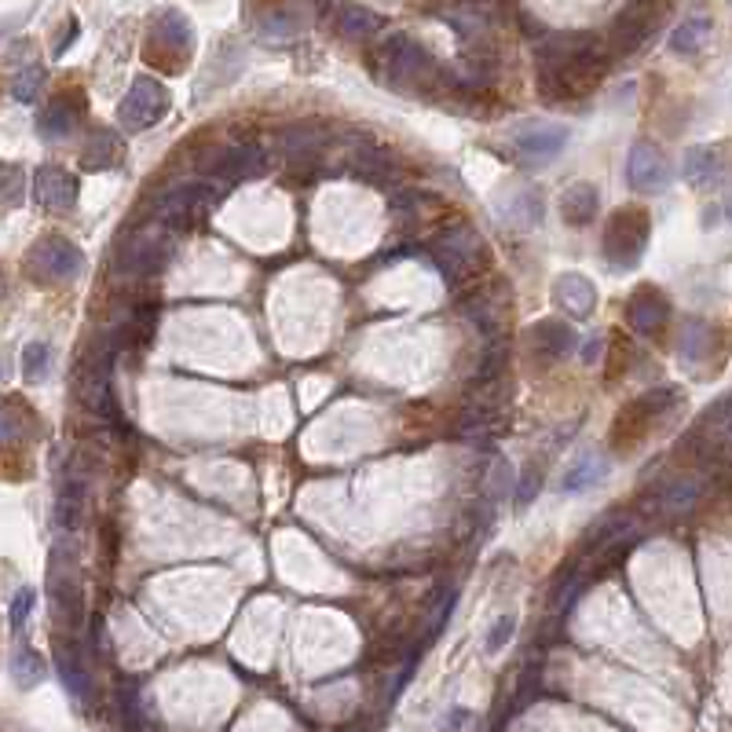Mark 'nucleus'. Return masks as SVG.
<instances>
[{
	"label": "nucleus",
	"mask_w": 732,
	"mask_h": 732,
	"mask_svg": "<svg viewBox=\"0 0 732 732\" xmlns=\"http://www.w3.org/2000/svg\"><path fill=\"white\" fill-rule=\"evenodd\" d=\"M29 429H34V418H29V407L19 404V399H8V404H0V443L4 447H19Z\"/></svg>",
	"instance_id": "nucleus-29"
},
{
	"label": "nucleus",
	"mask_w": 732,
	"mask_h": 732,
	"mask_svg": "<svg viewBox=\"0 0 732 732\" xmlns=\"http://www.w3.org/2000/svg\"><path fill=\"white\" fill-rule=\"evenodd\" d=\"M597 352H601V341L586 345V356H583V359H586V363H597V359H601V356H597Z\"/></svg>",
	"instance_id": "nucleus-45"
},
{
	"label": "nucleus",
	"mask_w": 732,
	"mask_h": 732,
	"mask_svg": "<svg viewBox=\"0 0 732 732\" xmlns=\"http://www.w3.org/2000/svg\"><path fill=\"white\" fill-rule=\"evenodd\" d=\"M677 352H682V359L688 367H696L699 359L710 356V326L707 323H685L682 329H677Z\"/></svg>",
	"instance_id": "nucleus-31"
},
{
	"label": "nucleus",
	"mask_w": 732,
	"mask_h": 732,
	"mask_svg": "<svg viewBox=\"0 0 732 732\" xmlns=\"http://www.w3.org/2000/svg\"><path fill=\"white\" fill-rule=\"evenodd\" d=\"M597 209H601V191L593 188V183H572L568 191H564L561 199V216L564 224H572V228H586V224L593 220Z\"/></svg>",
	"instance_id": "nucleus-24"
},
{
	"label": "nucleus",
	"mask_w": 732,
	"mask_h": 732,
	"mask_svg": "<svg viewBox=\"0 0 732 732\" xmlns=\"http://www.w3.org/2000/svg\"><path fill=\"white\" fill-rule=\"evenodd\" d=\"M348 161H352V169L359 172V177L374 180V183H385L392 172H396V158L385 151V147H352V154H348Z\"/></svg>",
	"instance_id": "nucleus-27"
},
{
	"label": "nucleus",
	"mask_w": 732,
	"mask_h": 732,
	"mask_svg": "<svg viewBox=\"0 0 732 732\" xmlns=\"http://www.w3.org/2000/svg\"><path fill=\"white\" fill-rule=\"evenodd\" d=\"M381 26H385V19L374 15V12H367V8H359V4L345 8L341 19H337V29H341L348 40H363L370 34H377Z\"/></svg>",
	"instance_id": "nucleus-33"
},
{
	"label": "nucleus",
	"mask_w": 732,
	"mask_h": 732,
	"mask_svg": "<svg viewBox=\"0 0 732 732\" xmlns=\"http://www.w3.org/2000/svg\"><path fill=\"white\" fill-rule=\"evenodd\" d=\"M85 115H88L85 96H81V92H63V96L51 99L45 107V115H40L37 129H40V136H45V140H67V136H74V132H77V125L85 121Z\"/></svg>",
	"instance_id": "nucleus-17"
},
{
	"label": "nucleus",
	"mask_w": 732,
	"mask_h": 732,
	"mask_svg": "<svg viewBox=\"0 0 732 732\" xmlns=\"http://www.w3.org/2000/svg\"><path fill=\"white\" fill-rule=\"evenodd\" d=\"M517 634V619L513 615H502L499 623L491 626V634H488V652H502L505 645H509V637Z\"/></svg>",
	"instance_id": "nucleus-41"
},
{
	"label": "nucleus",
	"mask_w": 732,
	"mask_h": 732,
	"mask_svg": "<svg viewBox=\"0 0 732 732\" xmlns=\"http://www.w3.org/2000/svg\"><path fill=\"white\" fill-rule=\"evenodd\" d=\"M564 143H568V129L564 125H524L513 136V151H517V161L524 169H542L564 151Z\"/></svg>",
	"instance_id": "nucleus-13"
},
{
	"label": "nucleus",
	"mask_w": 732,
	"mask_h": 732,
	"mask_svg": "<svg viewBox=\"0 0 732 732\" xmlns=\"http://www.w3.org/2000/svg\"><path fill=\"white\" fill-rule=\"evenodd\" d=\"M513 209L517 213H505V220H517L520 228H535V224L542 220V199L539 191H524L517 202H513Z\"/></svg>",
	"instance_id": "nucleus-39"
},
{
	"label": "nucleus",
	"mask_w": 732,
	"mask_h": 732,
	"mask_svg": "<svg viewBox=\"0 0 732 732\" xmlns=\"http://www.w3.org/2000/svg\"><path fill=\"white\" fill-rule=\"evenodd\" d=\"M682 172L693 188H715V183H721V177H725V158H721L718 147H693L685 154Z\"/></svg>",
	"instance_id": "nucleus-23"
},
{
	"label": "nucleus",
	"mask_w": 732,
	"mask_h": 732,
	"mask_svg": "<svg viewBox=\"0 0 732 732\" xmlns=\"http://www.w3.org/2000/svg\"><path fill=\"white\" fill-rule=\"evenodd\" d=\"M172 253H177V239H172V231H132L125 239L118 242L115 250V272L118 275H129V278H147V275H158L165 264L172 261Z\"/></svg>",
	"instance_id": "nucleus-5"
},
{
	"label": "nucleus",
	"mask_w": 732,
	"mask_h": 732,
	"mask_svg": "<svg viewBox=\"0 0 732 732\" xmlns=\"http://www.w3.org/2000/svg\"><path fill=\"white\" fill-rule=\"evenodd\" d=\"M34 590H19L15 593V601H12V612H8V619H12V631H23L26 626V619H29V612H34Z\"/></svg>",
	"instance_id": "nucleus-43"
},
{
	"label": "nucleus",
	"mask_w": 732,
	"mask_h": 732,
	"mask_svg": "<svg viewBox=\"0 0 732 732\" xmlns=\"http://www.w3.org/2000/svg\"><path fill=\"white\" fill-rule=\"evenodd\" d=\"M191 51H194V26L180 8H165V12L154 15L147 48H143L147 63L161 70H180L183 59H191Z\"/></svg>",
	"instance_id": "nucleus-4"
},
{
	"label": "nucleus",
	"mask_w": 732,
	"mask_h": 732,
	"mask_svg": "<svg viewBox=\"0 0 732 732\" xmlns=\"http://www.w3.org/2000/svg\"><path fill=\"white\" fill-rule=\"evenodd\" d=\"M4 290H8V286H4V275H0V301H4Z\"/></svg>",
	"instance_id": "nucleus-47"
},
{
	"label": "nucleus",
	"mask_w": 732,
	"mask_h": 732,
	"mask_svg": "<svg viewBox=\"0 0 732 732\" xmlns=\"http://www.w3.org/2000/svg\"><path fill=\"white\" fill-rule=\"evenodd\" d=\"M121 704H125V707H121V710H125V718H121V721H125V725H132V729L143 725V718L136 715V710H140V688H136V682H121Z\"/></svg>",
	"instance_id": "nucleus-42"
},
{
	"label": "nucleus",
	"mask_w": 732,
	"mask_h": 732,
	"mask_svg": "<svg viewBox=\"0 0 732 732\" xmlns=\"http://www.w3.org/2000/svg\"><path fill=\"white\" fill-rule=\"evenodd\" d=\"M12 677H15V685H19V688H34V685H40V682H45V677H48L45 656H37L29 645H19L15 652H12Z\"/></svg>",
	"instance_id": "nucleus-30"
},
{
	"label": "nucleus",
	"mask_w": 732,
	"mask_h": 732,
	"mask_svg": "<svg viewBox=\"0 0 732 732\" xmlns=\"http://www.w3.org/2000/svg\"><path fill=\"white\" fill-rule=\"evenodd\" d=\"M608 469H612V466H608L604 455H597V451H586V455L561 477V491H568V494L590 491V488H597V483L608 477Z\"/></svg>",
	"instance_id": "nucleus-26"
},
{
	"label": "nucleus",
	"mask_w": 732,
	"mask_h": 732,
	"mask_svg": "<svg viewBox=\"0 0 732 732\" xmlns=\"http://www.w3.org/2000/svg\"><path fill=\"white\" fill-rule=\"evenodd\" d=\"M667 323H670V301L656 286H641V290L631 297V304H626V326H631L637 337H659Z\"/></svg>",
	"instance_id": "nucleus-16"
},
{
	"label": "nucleus",
	"mask_w": 732,
	"mask_h": 732,
	"mask_svg": "<svg viewBox=\"0 0 732 732\" xmlns=\"http://www.w3.org/2000/svg\"><path fill=\"white\" fill-rule=\"evenodd\" d=\"M125 158V143H121L118 132L110 129H96L85 143V154H81V169L85 172H103L115 169V165Z\"/></svg>",
	"instance_id": "nucleus-22"
},
{
	"label": "nucleus",
	"mask_w": 732,
	"mask_h": 732,
	"mask_svg": "<svg viewBox=\"0 0 732 732\" xmlns=\"http://www.w3.org/2000/svg\"><path fill=\"white\" fill-rule=\"evenodd\" d=\"M381 63H385V85L396 88L399 96H425V92H440L451 85L447 70L404 34H392L385 40Z\"/></svg>",
	"instance_id": "nucleus-2"
},
{
	"label": "nucleus",
	"mask_w": 732,
	"mask_h": 732,
	"mask_svg": "<svg viewBox=\"0 0 732 732\" xmlns=\"http://www.w3.org/2000/svg\"><path fill=\"white\" fill-rule=\"evenodd\" d=\"M604 56L590 34H550L539 45V92L545 103L586 96L601 85Z\"/></svg>",
	"instance_id": "nucleus-1"
},
{
	"label": "nucleus",
	"mask_w": 732,
	"mask_h": 732,
	"mask_svg": "<svg viewBox=\"0 0 732 732\" xmlns=\"http://www.w3.org/2000/svg\"><path fill=\"white\" fill-rule=\"evenodd\" d=\"M23 191H26L23 165L4 161L0 165V209H15V205H23Z\"/></svg>",
	"instance_id": "nucleus-35"
},
{
	"label": "nucleus",
	"mask_w": 732,
	"mask_h": 732,
	"mask_svg": "<svg viewBox=\"0 0 732 732\" xmlns=\"http://www.w3.org/2000/svg\"><path fill=\"white\" fill-rule=\"evenodd\" d=\"M216 202V191L209 183H183V188H172L169 194H161L158 205H154V220L161 228H169L172 235L188 231L209 213V205Z\"/></svg>",
	"instance_id": "nucleus-10"
},
{
	"label": "nucleus",
	"mask_w": 732,
	"mask_h": 732,
	"mask_svg": "<svg viewBox=\"0 0 732 732\" xmlns=\"http://www.w3.org/2000/svg\"><path fill=\"white\" fill-rule=\"evenodd\" d=\"M707 34H710L707 19H688V23H682L674 34H670V48L682 51V56H696V51L704 48Z\"/></svg>",
	"instance_id": "nucleus-34"
},
{
	"label": "nucleus",
	"mask_w": 732,
	"mask_h": 732,
	"mask_svg": "<svg viewBox=\"0 0 732 732\" xmlns=\"http://www.w3.org/2000/svg\"><path fill=\"white\" fill-rule=\"evenodd\" d=\"M297 29H301V19H297L293 12H272L261 23V34H264V40H272V45H286V40H293Z\"/></svg>",
	"instance_id": "nucleus-36"
},
{
	"label": "nucleus",
	"mask_w": 732,
	"mask_h": 732,
	"mask_svg": "<svg viewBox=\"0 0 732 732\" xmlns=\"http://www.w3.org/2000/svg\"><path fill=\"white\" fill-rule=\"evenodd\" d=\"M626 177H631V188L641 194H659L670 188L674 180V169L663 158V151L652 147V143H634L631 161H626Z\"/></svg>",
	"instance_id": "nucleus-14"
},
{
	"label": "nucleus",
	"mask_w": 732,
	"mask_h": 732,
	"mask_svg": "<svg viewBox=\"0 0 732 732\" xmlns=\"http://www.w3.org/2000/svg\"><path fill=\"white\" fill-rule=\"evenodd\" d=\"M542 480H545V472H542L539 461H535V466H528V469L520 472V483H517V491H513V505H517V513H524L535 499H539Z\"/></svg>",
	"instance_id": "nucleus-38"
},
{
	"label": "nucleus",
	"mask_w": 732,
	"mask_h": 732,
	"mask_svg": "<svg viewBox=\"0 0 732 732\" xmlns=\"http://www.w3.org/2000/svg\"><path fill=\"white\" fill-rule=\"evenodd\" d=\"M85 494H88V480L85 472L70 466L67 477H63V488H59V505H56V524L63 531H70L81 517V505H85Z\"/></svg>",
	"instance_id": "nucleus-25"
},
{
	"label": "nucleus",
	"mask_w": 732,
	"mask_h": 732,
	"mask_svg": "<svg viewBox=\"0 0 732 732\" xmlns=\"http://www.w3.org/2000/svg\"><path fill=\"white\" fill-rule=\"evenodd\" d=\"M648 239H652V220H648V213L637 209V205H626L604 228V261L612 264L615 272H631V267L641 264Z\"/></svg>",
	"instance_id": "nucleus-3"
},
{
	"label": "nucleus",
	"mask_w": 732,
	"mask_h": 732,
	"mask_svg": "<svg viewBox=\"0 0 732 732\" xmlns=\"http://www.w3.org/2000/svg\"><path fill=\"white\" fill-rule=\"evenodd\" d=\"M26 272L34 275L37 283L67 286L85 275V253L70 239H63V235H48V239H40L34 250L26 253Z\"/></svg>",
	"instance_id": "nucleus-7"
},
{
	"label": "nucleus",
	"mask_w": 732,
	"mask_h": 732,
	"mask_svg": "<svg viewBox=\"0 0 732 732\" xmlns=\"http://www.w3.org/2000/svg\"><path fill=\"white\" fill-rule=\"evenodd\" d=\"M553 301L561 312H568L572 319H590L597 308V286L586 275L564 272L553 278Z\"/></svg>",
	"instance_id": "nucleus-20"
},
{
	"label": "nucleus",
	"mask_w": 732,
	"mask_h": 732,
	"mask_svg": "<svg viewBox=\"0 0 732 732\" xmlns=\"http://www.w3.org/2000/svg\"><path fill=\"white\" fill-rule=\"evenodd\" d=\"M674 404H682V392L674 385H659V388H648L645 396H637L634 404L619 415L615 429H612L615 447L619 443H623V447H634V440H641L645 429H652V421L663 418Z\"/></svg>",
	"instance_id": "nucleus-9"
},
{
	"label": "nucleus",
	"mask_w": 732,
	"mask_h": 732,
	"mask_svg": "<svg viewBox=\"0 0 732 732\" xmlns=\"http://www.w3.org/2000/svg\"><path fill=\"white\" fill-rule=\"evenodd\" d=\"M528 345L545 363H556V359L575 352L579 337H575V329L568 323H561V319H539V323L528 329Z\"/></svg>",
	"instance_id": "nucleus-19"
},
{
	"label": "nucleus",
	"mask_w": 732,
	"mask_h": 732,
	"mask_svg": "<svg viewBox=\"0 0 732 732\" xmlns=\"http://www.w3.org/2000/svg\"><path fill=\"white\" fill-rule=\"evenodd\" d=\"M40 85H45V67H40V63H29V67H23V74L15 77L12 96H15L19 103H34V96L40 92Z\"/></svg>",
	"instance_id": "nucleus-40"
},
{
	"label": "nucleus",
	"mask_w": 732,
	"mask_h": 732,
	"mask_svg": "<svg viewBox=\"0 0 732 732\" xmlns=\"http://www.w3.org/2000/svg\"><path fill=\"white\" fill-rule=\"evenodd\" d=\"M77 34H81V23H77L74 15H70V19H67V37H59V40H56V48H51V56L59 59V56H63V51H70V45H74V40H77Z\"/></svg>",
	"instance_id": "nucleus-44"
},
{
	"label": "nucleus",
	"mask_w": 732,
	"mask_h": 732,
	"mask_svg": "<svg viewBox=\"0 0 732 732\" xmlns=\"http://www.w3.org/2000/svg\"><path fill=\"white\" fill-rule=\"evenodd\" d=\"M648 29H652V15H648L645 0H637L631 12L615 19L612 34H608V51H612V56H631L637 45H645Z\"/></svg>",
	"instance_id": "nucleus-21"
},
{
	"label": "nucleus",
	"mask_w": 732,
	"mask_h": 732,
	"mask_svg": "<svg viewBox=\"0 0 732 732\" xmlns=\"http://www.w3.org/2000/svg\"><path fill=\"white\" fill-rule=\"evenodd\" d=\"M432 256H436V267L447 283H458V275L472 272V261L483 256V239L469 224H455V228L440 231L432 239Z\"/></svg>",
	"instance_id": "nucleus-11"
},
{
	"label": "nucleus",
	"mask_w": 732,
	"mask_h": 732,
	"mask_svg": "<svg viewBox=\"0 0 732 732\" xmlns=\"http://www.w3.org/2000/svg\"><path fill=\"white\" fill-rule=\"evenodd\" d=\"M56 667H59V677H63V685L70 688V696L85 699L88 696V670H85V663H81L77 645H70V641L59 645Z\"/></svg>",
	"instance_id": "nucleus-28"
},
{
	"label": "nucleus",
	"mask_w": 732,
	"mask_h": 732,
	"mask_svg": "<svg viewBox=\"0 0 732 732\" xmlns=\"http://www.w3.org/2000/svg\"><path fill=\"white\" fill-rule=\"evenodd\" d=\"M278 143H283V151L293 169L308 172V169H315L319 154L326 147V132H323V125H312V121H297V125L283 129Z\"/></svg>",
	"instance_id": "nucleus-18"
},
{
	"label": "nucleus",
	"mask_w": 732,
	"mask_h": 732,
	"mask_svg": "<svg viewBox=\"0 0 732 732\" xmlns=\"http://www.w3.org/2000/svg\"><path fill=\"white\" fill-rule=\"evenodd\" d=\"M48 367H51V348L48 345H26L23 348V377L29 381V385H37V381L48 377Z\"/></svg>",
	"instance_id": "nucleus-37"
},
{
	"label": "nucleus",
	"mask_w": 732,
	"mask_h": 732,
	"mask_svg": "<svg viewBox=\"0 0 732 732\" xmlns=\"http://www.w3.org/2000/svg\"><path fill=\"white\" fill-rule=\"evenodd\" d=\"M51 601H56V615L67 631H77L85 619V590H81V568L70 545H56L51 550V568H48Z\"/></svg>",
	"instance_id": "nucleus-6"
},
{
	"label": "nucleus",
	"mask_w": 732,
	"mask_h": 732,
	"mask_svg": "<svg viewBox=\"0 0 732 732\" xmlns=\"http://www.w3.org/2000/svg\"><path fill=\"white\" fill-rule=\"evenodd\" d=\"M81 199V183L59 165H40L34 172V202L48 213H70Z\"/></svg>",
	"instance_id": "nucleus-15"
},
{
	"label": "nucleus",
	"mask_w": 732,
	"mask_h": 732,
	"mask_svg": "<svg viewBox=\"0 0 732 732\" xmlns=\"http://www.w3.org/2000/svg\"><path fill=\"white\" fill-rule=\"evenodd\" d=\"M199 169L205 177L216 180H256L272 169V158H267L264 147L256 143H245V147H228V151H213L199 158Z\"/></svg>",
	"instance_id": "nucleus-12"
},
{
	"label": "nucleus",
	"mask_w": 732,
	"mask_h": 732,
	"mask_svg": "<svg viewBox=\"0 0 732 732\" xmlns=\"http://www.w3.org/2000/svg\"><path fill=\"white\" fill-rule=\"evenodd\" d=\"M172 107V96L169 88L161 85L158 77L143 74L129 85L125 99H121L118 107V125L125 132H143V129H154L158 121L169 115Z\"/></svg>",
	"instance_id": "nucleus-8"
},
{
	"label": "nucleus",
	"mask_w": 732,
	"mask_h": 732,
	"mask_svg": "<svg viewBox=\"0 0 732 732\" xmlns=\"http://www.w3.org/2000/svg\"><path fill=\"white\" fill-rule=\"evenodd\" d=\"M12 26H15V19H0V37H4V34H8V29H12Z\"/></svg>",
	"instance_id": "nucleus-46"
},
{
	"label": "nucleus",
	"mask_w": 732,
	"mask_h": 732,
	"mask_svg": "<svg viewBox=\"0 0 732 732\" xmlns=\"http://www.w3.org/2000/svg\"><path fill=\"white\" fill-rule=\"evenodd\" d=\"M699 502V483L693 477H677L670 480L663 494H659V509L663 513H688Z\"/></svg>",
	"instance_id": "nucleus-32"
}]
</instances>
